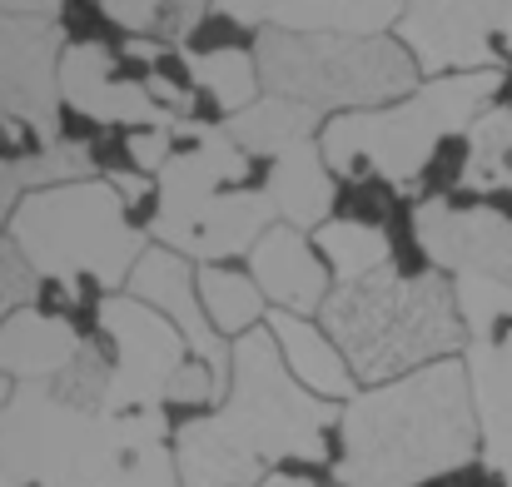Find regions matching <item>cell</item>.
Listing matches in <instances>:
<instances>
[{"label":"cell","mask_w":512,"mask_h":487,"mask_svg":"<svg viewBox=\"0 0 512 487\" xmlns=\"http://www.w3.org/2000/svg\"><path fill=\"white\" fill-rule=\"evenodd\" d=\"M463 184L488 194L512 184V105H488L473 130H468V160H463Z\"/></svg>","instance_id":"cb8c5ba5"},{"label":"cell","mask_w":512,"mask_h":487,"mask_svg":"<svg viewBox=\"0 0 512 487\" xmlns=\"http://www.w3.org/2000/svg\"><path fill=\"white\" fill-rule=\"evenodd\" d=\"M20 189V164L15 160H0V224L10 219V199Z\"/></svg>","instance_id":"e575fe53"},{"label":"cell","mask_w":512,"mask_h":487,"mask_svg":"<svg viewBox=\"0 0 512 487\" xmlns=\"http://www.w3.org/2000/svg\"><path fill=\"white\" fill-rule=\"evenodd\" d=\"M130 294L145 299L150 309H160L189 343V353L199 363L214 368L224 398H229V378H234V348L219 343V333L209 328V314H204V299H199V274L189 269L184 254L174 249H145V259L135 264L130 274Z\"/></svg>","instance_id":"4fadbf2b"},{"label":"cell","mask_w":512,"mask_h":487,"mask_svg":"<svg viewBox=\"0 0 512 487\" xmlns=\"http://www.w3.org/2000/svg\"><path fill=\"white\" fill-rule=\"evenodd\" d=\"M498 90H503V70L443 75L393 110H353V115L329 120L319 150L339 174H353L358 164H368L393 189H413L433 160L438 140L473 130V120L488 110Z\"/></svg>","instance_id":"8992f818"},{"label":"cell","mask_w":512,"mask_h":487,"mask_svg":"<svg viewBox=\"0 0 512 487\" xmlns=\"http://www.w3.org/2000/svg\"><path fill=\"white\" fill-rule=\"evenodd\" d=\"M199 299H204V314L214 319L219 333H249L264 319V294L249 274H234V269H219V264H204L199 269Z\"/></svg>","instance_id":"484cf974"},{"label":"cell","mask_w":512,"mask_h":487,"mask_svg":"<svg viewBox=\"0 0 512 487\" xmlns=\"http://www.w3.org/2000/svg\"><path fill=\"white\" fill-rule=\"evenodd\" d=\"M15 164H20V184H35V189L80 184V179H90V145H80V140H60V145L40 150L35 160H15Z\"/></svg>","instance_id":"4316f807"},{"label":"cell","mask_w":512,"mask_h":487,"mask_svg":"<svg viewBox=\"0 0 512 487\" xmlns=\"http://www.w3.org/2000/svg\"><path fill=\"white\" fill-rule=\"evenodd\" d=\"M274 214L289 224V229H324L329 224V209H334V179H329V164H324V150L314 140L284 150L274 169H269V184H264Z\"/></svg>","instance_id":"ac0fdd59"},{"label":"cell","mask_w":512,"mask_h":487,"mask_svg":"<svg viewBox=\"0 0 512 487\" xmlns=\"http://www.w3.org/2000/svg\"><path fill=\"white\" fill-rule=\"evenodd\" d=\"M408 0H289L274 20L294 35H383Z\"/></svg>","instance_id":"7402d4cb"},{"label":"cell","mask_w":512,"mask_h":487,"mask_svg":"<svg viewBox=\"0 0 512 487\" xmlns=\"http://www.w3.org/2000/svg\"><path fill=\"white\" fill-rule=\"evenodd\" d=\"M468 383L483 428V458L512 487V328L468 348Z\"/></svg>","instance_id":"2e32d148"},{"label":"cell","mask_w":512,"mask_h":487,"mask_svg":"<svg viewBox=\"0 0 512 487\" xmlns=\"http://www.w3.org/2000/svg\"><path fill=\"white\" fill-rule=\"evenodd\" d=\"M85 353V338L55 314L15 309L0 324V373L20 383H55L75 358Z\"/></svg>","instance_id":"e0dca14e"},{"label":"cell","mask_w":512,"mask_h":487,"mask_svg":"<svg viewBox=\"0 0 512 487\" xmlns=\"http://www.w3.org/2000/svg\"><path fill=\"white\" fill-rule=\"evenodd\" d=\"M10 398H15V388H10V378L0 373V413H5V403H10Z\"/></svg>","instance_id":"f35d334b"},{"label":"cell","mask_w":512,"mask_h":487,"mask_svg":"<svg viewBox=\"0 0 512 487\" xmlns=\"http://www.w3.org/2000/svg\"><path fill=\"white\" fill-rule=\"evenodd\" d=\"M160 408H75L50 383H15L0 413V487H184Z\"/></svg>","instance_id":"6da1fadb"},{"label":"cell","mask_w":512,"mask_h":487,"mask_svg":"<svg viewBox=\"0 0 512 487\" xmlns=\"http://www.w3.org/2000/svg\"><path fill=\"white\" fill-rule=\"evenodd\" d=\"M314 125H319V110H309V105H299V100L269 95V100H254L249 110L229 115L224 130H229V140H234L249 160H279L284 150L304 145Z\"/></svg>","instance_id":"44dd1931"},{"label":"cell","mask_w":512,"mask_h":487,"mask_svg":"<svg viewBox=\"0 0 512 487\" xmlns=\"http://www.w3.org/2000/svg\"><path fill=\"white\" fill-rule=\"evenodd\" d=\"M115 55L100 40L85 45H65L60 55V95L100 120V125H145V130H179V115H170L145 85L135 80H115Z\"/></svg>","instance_id":"5bb4252c"},{"label":"cell","mask_w":512,"mask_h":487,"mask_svg":"<svg viewBox=\"0 0 512 487\" xmlns=\"http://www.w3.org/2000/svg\"><path fill=\"white\" fill-rule=\"evenodd\" d=\"M483 428L468 363H428L343 408V487H423L478 458Z\"/></svg>","instance_id":"7a4b0ae2"},{"label":"cell","mask_w":512,"mask_h":487,"mask_svg":"<svg viewBox=\"0 0 512 487\" xmlns=\"http://www.w3.org/2000/svg\"><path fill=\"white\" fill-rule=\"evenodd\" d=\"M413 234L433 269H448L453 279H493L512 289V219L473 204L458 209L448 199H428L413 214Z\"/></svg>","instance_id":"7c38bea8"},{"label":"cell","mask_w":512,"mask_h":487,"mask_svg":"<svg viewBox=\"0 0 512 487\" xmlns=\"http://www.w3.org/2000/svg\"><path fill=\"white\" fill-rule=\"evenodd\" d=\"M319 249L324 259L334 264L339 284H353V279H368L378 269H393V244L378 224H363V219H329L319 229Z\"/></svg>","instance_id":"603a6c76"},{"label":"cell","mask_w":512,"mask_h":487,"mask_svg":"<svg viewBox=\"0 0 512 487\" xmlns=\"http://www.w3.org/2000/svg\"><path fill=\"white\" fill-rule=\"evenodd\" d=\"M100 10H105L120 30H130L135 40H140V35H165V30H170L165 0H100Z\"/></svg>","instance_id":"f1b7e54d"},{"label":"cell","mask_w":512,"mask_h":487,"mask_svg":"<svg viewBox=\"0 0 512 487\" xmlns=\"http://www.w3.org/2000/svg\"><path fill=\"white\" fill-rule=\"evenodd\" d=\"M269 333H274V343H279L289 373H294L309 393H319V398H353V368H348V358L339 353L334 338H324L309 319L284 314V309L269 314Z\"/></svg>","instance_id":"d6986e66"},{"label":"cell","mask_w":512,"mask_h":487,"mask_svg":"<svg viewBox=\"0 0 512 487\" xmlns=\"http://www.w3.org/2000/svg\"><path fill=\"white\" fill-rule=\"evenodd\" d=\"M130 55H140V60H155V55H160V45H155V40H130Z\"/></svg>","instance_id":"74e56055"},{"label":"cell","mask_w":512,"mask_h":487,"mask_svg":"<svg viewBox=\"0 0 512 487\" xmlns=\"http://www.w3.org/2000/svg\"><path fill=\"white\" fill-rule=\"evenodd\" d=\"M259 85L309 110H353L413 90L418 60L383 35H294L264 30L254 45Z\"/></svg>","instance_id":"ba28073f"},{"label":"cell","mask_w":512,"mask_h":487,"mask_svg":"<svg viewBox=\"0 0 512 487\" xmlns=\"http://www.w3.org/2000/svg\"><path fill=\"white\" fill-rule=\"evenodd\" d=\"M110 184H115V189L125 194V204H135V199H140V194L150 189V184H145L140 174H110Z\"/></svg>","instance_id":"d590c367"},{"label":"cell","mask_w":512,"mask_h":487,"mask_svg":"<svg viewBox=\"0 0 512 487\" xmlns=\"http://www.w3.org/2000/svg\"><path fill=\"white\" fill-rule=\"evenodd\" d=\"M5 15H40V20H55L60 15V0H0Z\"/></svg>","instance_id":"836d02e7"},{"label":"cell","mask_w":512,"mask_h":487,"mask_svg":"<svg viewBox=\"0 0 512 487\" xmlns=\"http://www.w3.org/2000/svg\"><path fill=\"white\" fill-rule=\"evenodd\" d=\"M60 25L0 10V110L45 150L60 145Z\"/></svg>","instance_id":"8fae6325"},{"label":"cell","mask_w":512,"mask_h":487,"mask_svg":"<svg viewBox=\"0 0 512 487\" xmlns=\"http://www.w3.org/2000/svg\"><path fill=\"white\" fill-rule=\"evenodd\" d=\"M170 140H174V130H145V135H130V160L140 164V169H165V164L174 160Z\"/></svg>","instance_id":"f546056e"},{"label":"cell","mask_w":512,"mask_h":487,"mask_svg":"<svg viewBox=\"0 0 512 487\" xmlns=\"http://www.w3.org/2000/svg\"><path fill=\"white\" fill-rule=\"evenodd\" d=\"M174 5V30H170V45H184V35L204 20V10L214 5V0H170Z\"/></svg>","instance_id":"d6a6232c"},{"label":"cell","mask_w":512,"mask_h":487,"mask_svg":"<svg viewBox=\"0 0 512 487\" xmlns=\"http://www.w3.org/2000/svg\"><path fill=\"white\" fill-rule=\"evenodd\" d=\"M249 274L259 284V294L284 309V314H314L329 304V269L314 259V244L289 229V224H274L254 249H249Z\"/></svg>","instance_id":"9a60e30c"},{"label":"cell","mask_w":512,"mask_h":487,"mask_svg":"<svg viewBox=\"0 0 512 487\" xmlns=\"http://www.w3.org/2000/svg\"><path fill=\"white\" fill-rule=\"evenodd\" d=\"M259 487H319L314 478H294V473H269Z\"/></svg>","instance_id":"8d00e7d4"},{"label":"cell","mask_w":512,"mask_h":487,"mask_svg":"<svg viewBox=\"0 0 512 487\" xmlns=\"http://www.w3.org/2000/svg\"><path fill=\"white\" fill-rule=\"evenodd\" d=\"M145 90H150V95H155V100H160V105H165L170 115H179V120H189V110H194V95H189L184 85H174L170 75H160V70H155V75L145 80Z\"/></svg>","instance_id":"1f68e13d"},{"label":"cell","mask_w":512,"mask_h":487,"mask_svg":"<svg viewBox=\"0 0 512 487\" xmlns=\"http://www.w3.org/2000/svg\"><path fill=\"white\" fill-rule=\"evenodd\" d=\"M184 70L199 90H209L219 100V110L239 115L254 105L259 60H249V50H184Z\"/></svg>","instance_id":"d4e9b609"},{"label":"cell","mask_w":512,"mask_h":487,"mask_svg":"<svg viewBox=\"0 0 512 487\" xmlns=\"http://www.w3.org/2000/svg\"><path fill=\"white\" fill-rule=\"evenodd\" d=\"M398 30L423 70H498V50L512 45V0H408Z\"/></svg>","instance_id":"30bf717a"},{"label":"cell","mask_w":512,"mask_h":487,"mask_svg":"<svg viewBox=\"0 0 512 487\" xmlns=\"http://www.w3.org/2000/svg\"><path fill=\"white\" fill-rule=\"evenodd\" d=\"M319 314L329 324V338L348 358L353 378L373 388L408 378L428 363H443L468 343L458 294L443 274L378 269L368 279L339 284Z\"/></svg>","instance_id":"3957f363"},{"label":"cell","mask_w":512,"mask_h":487,"mask_svg":"<svg viewBox=\"0 0 512 487\" xmlns=\"http://www.w3.org/2000/svg\"><path fill=\"white\" fill-rule=\"evenodd\" d=\"M289 0H214L209 10L224 15V20H239V25H259V20H274Z\"/></svg>","instance_id":"4dcf8cb0"},{"label":"cell","mask_w":512,"mask_h":487,"mask_svg":"<svg viewBox=\"0 0 512 487\" xmlns=\"http://www.w3.org/2000/svg\"><path fill=\"white\" fill-rule=\"evenodd\" d=\"M10 244L35 269L75 294L80 279L105 289L130 284L135 264L145 259V239L125 219V194L110 179H80L60 189H35L10 214Z\"/></svg>","instance_id":"5b68a950"},{"label":"cell","mask_w":512,"mask_h":487,"mask_svg":"<svg viewBox=\"0 0 512 487\" xmlns=\"http://www.w3.org/2000/svg\"><path fill=\"white\" fill-rule=\"evenodd\" d=\"M174 135H194L199 145L189 155H174L160 169V209H155V239L184 259H234L249 254L274 229V204L264 189H219L224 179H244L249 155L229 140L224 125H194L179 120Z\"/></svg>","instance_id":"277c9868"},{"label":"cell","mask_w":512,"mask_h":487,"mask_svg":"<svg viewBox=\"0 0 512 487\" xmlns=\"http://www.w3.org/2000/svg\"><path fill=\"white\" fill-rule=\"evenodd\" d=\"M35 284H40V279H35V269L20 259V249H15L10 239H0V324L35 299Z\"/></svg>","instance_id":"83f0119b"},{"label":"cell","mask_w":512,"mask_h":487,"mask_svg":"<svg viewBox=\"0 0 512 487\" xmlns=\"http://www.w3.org/2000/svg\"><path fill=\"white\" fill-rule=\"evenodd\" d=\"M174 463H179V483L184 487H259L269 473L244 458L214 418H194L174 433Z\"/></svg>","instance_id":"ffe728a7"},{"label":"cell","mask_w":512,"mask_h":487,"mask_svg":"<svg viewBox=\"0 0 512 487\" xmlns=\"http://www.w3.org/2000/svg\"><path fill=\"white\" fill-rule=\"evenodd\" d=\"M100 328L115 338V368H110V398L105 413H145L170 403L174 378L189 363L184 333L150 309L135 294H110L100 304Z\"/></svg>","instance_id":"9c48e42d"},{"label":"cell","mask_w":512,"mask_h":487,"mask_svg":"<svg viewBox=\"0 0 512 487\" xmlns=\"http://www.w3.org/2000/svg\"><path fill=\"white\" fill-rule=\"evenodd\" d=\"M334 418H339L334 403L309 393L289 373L269 328H249L234 343V378H229V398L219 403L214 423L244 458H254L259 468L284 463V458L324 463L329 458L324 433Z\"/></svg>","instance_id":"52a82bcc"}]
</instances>
